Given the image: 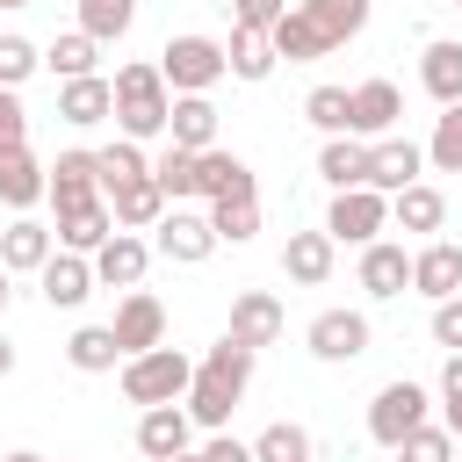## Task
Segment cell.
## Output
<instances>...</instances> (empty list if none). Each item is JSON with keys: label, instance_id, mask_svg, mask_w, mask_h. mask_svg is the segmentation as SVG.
<instances>
[{"label": "cell", "instance_id": "35", "mask_svg": "<svg viewBox=\"0 0 462 462\" xmlns=\"http://www.w3.org/2000/svg\"><path fill=\"white\" fill-rule=\"evenodd\" d=\"M209 224H217L224 245H245V238L260 231V195H224V202H209Z\"/></svg>", "mask_w": 462, "mask_h": 462}, {"label": "cell", "instance_id": "27", "mask_svg": "<svg viewBox=\"0 0 462 462\" xmlns=\"http://www.w3.org/2000/svg\"><path fill=\"white\" fill-rule=\"evenodd\" d=\"M224 58H231V79H253V87H260V79L282 65L274 36H267V29H238V22H231V43H224Z\"/></svg>", "mask_w": 462, "mask_h": 462}, {"label": "cell", "instance_id": "52", "mask_svg": "<svg viewBox=\"0 0 462 462\" xmlns=\"http://www.w3.org/2000/svg\"><path fill=\"white\" fill-rule=\"evenodd\" d=\"M0 462H43V455H36V448H14V455H0Z\"/></svg>", "mask_w": 462, "mask_h": 462}, {"label": "cell", "instance_id": "10", "mask_svg": "<svg viewBox=\"0 0 462 462\" xmlns=\"http://www.w3.org/2000/svg\"><path fill=\"white\" fill-rule=\"evenodd\" d=\"M303 339H310L318 361H361L368 354V318L361 310H318Z\"/></svg>", "mask_w": 462, "mask_h": 462}, {"label": "cell", "instance_id": "24", "mask_svg": "<svg viewBox=\"0 0 462 462\" xmlns=\"http://www.w3.org/2000/svg\"><path fill=\"white\" fill-rule=\"evenodd\" d=\"M108 209H116V224H123V231H152V224L166 217V188H159L152 173H137V180L108 188Z\"/></svg>", "mask_w": 462, "mask_h": 462}, {"label": "cell", "instance_id": "6", "mask_svg": "<svg viewBox=\"0 0 462 462\" xmlns=\"http://www.w3.org/2000/svg\"><path fill=\"white\" fill-rule=\"evenodd\" d=\"M152 231H159V253H166V260H180V267H202V260L224 245V238H217V224H209L202 209H180V202H173Z\"/></svg>", "mask_w": 462, "mask_h": 462}, {"label": "cell", "instance_id": "38", "mask_svg": "<svg viewBox=\"0 0 462 462\" xmlns=\"http://www.w3.org/2000/svg\"><path fill=\"white\" fill-rule=\"evenodd\" d=\"M94 159H101V195L123 188V180H137V173H152V159L137 152V137H116V144H101Z\"/></svg>", "mask_w": 462, "mask_h": 462}, {"label": "cell", "instance_id": "39", "mask_svg": "<svg viewBox=\"0 0 462 462\" xmlns=\"http://www.w3.org/2000/svg\"><path fill=\"white\" fill-rule=\"evenodd\" d=\"M253 462H310V433L289 426V419H274V426L253 440Z\"/></svg>", "mask_w": 462, "mask_h": 462}, {"label": "cell", "instance_id": "55", "mask_svg": "<svg viewBox=\"0 0 462 462\" xmlns=\"http://www.w3.org/2000/svg\"><path fill=\"white\" fill-rule=\"evenodd\" d=\"M440 7H455V0H440Z\"/></svg>", "mask_w": 462, "mask_h": 462}, {"label": "cell", "instance_id": "15", "mask_svg": "<svg viewBox=\"0 0 462 462\" xmlns=\"http://www.w3.org/2000/svg\"><path fill=\"white\" fill-rule=\"evenodd\" d=\"M332 231H289V245H282V274L296 282V289H318V282H332Z\"/></svg>", "mask_w": 462, "mask_h": 462}, {"label": "cell", "instance_id": "20", "mask_svg": "<svg viewBox=\"0 0 462 462\" xmlns=\"http://www.w3.org/2000/svg\"><path fill=\"white\" fill-rule=\"evenodd\" d=\"M397 116H404V94L390 87V79H361L354 87V137H390L397 130Z\"/></svg>", "mask_w": 462, "mask_h": 462}, {"label": "cell", "instance_id": "31", "mask_svg": "<svg viewBox=\"0 0 462 462\" xmlns=\"http://www.w3.org/2000/svg\"><path fill=\"white\" fill-rule=\"evenodd\" d=\"M419 79H426V94L440 101V108H455L462 101V43H426V58H419Z\"/></svg>", "mask_w": 462, "mask_h": 462}, {"label": "cell", "instance_id": "40", "mask_svg": "<svg viewBox=\"0 0 462 462\" xmlns=\"http://www.w3.org/2000/svg\"><path fill=\"white\" fill-rule=\"evenodd\" d=\"M152 180L166 188V202H188V195H195V152H180V144H166V152L152 159Z\"/></svg>", "mask_w": 462, "mask_h": 462}, {"label": "cell", "instance_id": "51", "mask_svg": "<svg viewBox=\"0 0 462 462\" xmlns=\"http://www.w3.org/2000/svg\"><path fill=\"white\" fill-rule=\"evenodd\" d=\"M7 296H14V274H7V267H0V310H7Z\"/></svg>", "mask_w": 462, "mask_h": 462}, {"label": "cell", "instance_id": "48", "mask_svg": "<svg viewBox=\"0 0 462 462\" xmlns=\"http://www.w3.org/2000/svg\"><path fill=\"white\" fill-rule=\"evenodd\" d=\"M440 397H462V354H448V368H440Z\"/></svg>", "mask_w": 462, "mask_h": 462}, {"label": "cell", "instance_id": "19", "mask_svg": "<svg viewBox=\"0 0 462 462\" xmlns=\"http://www.w3.org/2000/svg\"><path fill=\"white\" fill-rule=\"evenodd\" d=\"M58 116H65V123H79V130L108 123V116H116V79H101V72L65 79V87H58Z\"/></svg>", "mask_w": 462, "mask_h": 462}, {"label": "cell", "instance_id": "32", "mask_svg": "<svg viewBox=\"0 0 462 462\" xmlns=\"http://www.w3.org/2000/svg\"><path fill=\"white\" fill-rule=\"evenodd\" d=\"M267 36H274V51H282L289 65H310V58H332V43L318 36V22H310L303 7H289V14H282V22L267 29Z\"/></svg>", "mask_w": 462, "mask_h": 462}, {"label": "cell", "instance_id": "53", "mask_svg": "<svg viewBox=\"0 0 462 462\" xmlns=\"http://www.w3.org/2000/svg\"><path fill=\"white\" fill-rule=\"evenodd\" d=\"M173 462H202V455H173Z\"/></svg>", "mask_w": 462, "mask_h": 462}, {"label": "cell", "instance_id": "23", "mask_svg": "<svg viewBox=\"0 0 462 462\" xmlns=\"http://www.w3.org/2000/svg\"><path fill=\"white\" fill-rule=\"evenodd\" d=\"M231 339H238V346H253V354H260V346H274V339H282V303H274L267 289H245V296L231 303Z\"/></svg>", "mask_w": 462, "mask_h": 462}, {"label": "cell", "instance_id": "5", "mask_svg": "<svg viewBox=\"0 0 462 462\" xmlns=\"http://www.w3.org/2000/svg\"><path fill=\"white\" fill-rule=\"evenodd\" d=\"M390 224V195L383 188H332V209H325V231L346 238V245H375Z\"/></svg>", "mask_w": 462, "mask_h": 462}, {"label": "cell", "instance_id": "56", "mask_svg": "<svg viewBox=\"0 0 462 462\" xmlns=\"http://www.w3.org/2000/svg\"><path fill=\"white\" fill-rule=\"evenodd\" d=\"M455 7H462V0H455Z\"/></svg>", "mask_w": 462, "mask_h": 462}, {"label": "cell", "instance_id": "16", "mask_svg": "<svg viewBox=\"0 0 462 462\" xmlns=\"http://www.w3.org/2000/svg\"><path fill=\"white\" fill-rule=\"evenodd\" d=\"M361 289H368L375 303L404 296V289H411V253H404V245H390V238L361 245Z\"/></svg>", "mask_w": 462, "mask_h": 462}, {"label": "cell", "instance_id": "37", "mask_svg": "<svg viewBox=\"0 0 462 462\" xmlns=\"http://www.w3.org/2000/svg\"><path fill=\"white\" fill-rule=\"evenodd\" d=\"M303 116H310L325 137H339V130L354 123V87H310V94H303Z\"/></svg>", "mask_w": 462, "mask_h": 462}, {"label": "cell", "instance_id": "28", "mask_svg": "<svg viewBox=\"0 0 462 462\" xmlns=\"http://www.w3.org/2000/svg\"><path fill=\"white\" fill-rule=\"evenodd\" d=\"M318 173H325L332 188H368V137H354V130L325 137V152H318Z\"/></svg>", "mask_w": 462, "mask_h": 462}, {"label": "cell", "instance_id": "36", "mask_svg": "<svg viewBox=\"0 0 462 462\" xmlns=\"http://www.w3.org/2000/svg\"><path fill=\"white\" fill-rule=\"evenodd\" d=\"M130 22H137V0H79V29H87L94 43L130 36Z\"/></svg>", "mask_w": 462, "mask_h": 462}, {"label": "cell", "instance_id": "30", "mask_svg": "<svg viewBox=\"0 0 462 462\" xmlns=\"http://www.w3.org/2000/svg\"><path fill=\"white\" fill-rule=\"evenodd\" d=\"M65 361H72L79 375H108V368L123 361V339H116V325H79V332L65 339Z\"/></svg>", "mask_w": 462, "mask_h": 462}, {"label": "cell", "instance_id": "26", "mask_svg": "<svg viewBox=\"0 0 462 462\" xmlns=\"http://www.w3.org/2000/svg\"><path fill=\"white\" fill-rule=\"evenodd\" d=\"M166 137H173L180 152H209V144H217V108H209V94H173Z\"/></svg>", "mask_w": 462, "mask_h": 462}, {"label": "cell", "instance_id": "46", "mask_svg": "<svg viewBox=\"0 0 462 462\" xmlns=\"http://www.w3.org/2000/svg\"><path fill=\"white\" fill-rule=\"evenodd\" d=\"M433 339H440L448 354H462V296H448V303H433Z\"/></svg>", "mask_w": 462, "mask_h": 462}, {"label": "cell", "instance_id": "13", "mask_svg": "<svg viewBox=\"0 0 462 462\" xmlns=\"http://www.w3.org/2000/svg\"><path fill=\"white\" fill-rule=\"evenodd\" d=\"M419 166H426V152H419L411 137H375V144H368V188H383V195L411 188Z\"/></svg>", "mask_w": 462, "mask_h": 462}, {"label": "cell", "instance_id": "7", "mask_svg": "<svg viewBox=\"0 0 462 462\" xmlns=\"http://www.w3.org/2000/svg\"><path fill=\"white\" fill-rule=\"evenodd\" d=\"M411 426H426V390H419V383H383L375 404H368V433L397 455V440H404Z\"/></svg>", "mask_w": 462, "mask_h": 462}, {"label": "cell", "instance_id": "50", "mask_svg": "<svg viewBox=\"0 0 462 462\" xmlns=\"http://www.w3.org/2000/svg\"><path fill=\"white\" fill-rule=\"evenodd\" d=\"M0 375H14V346L7 339H0Z\"/></svg>", "mask_w": 462, "mask_h": 462}, {"label": "cell", "instance_id": "8", "mask_svg": "<svg viewBox=\"0 0 462 462\" xmlns=\"http://www.w3.org/2000/svg\"><path fill=\"white\" fill-rule=\"evenodd\" d=\"M36 282H43V303H51V310H79V303L101 289V282H94V253H51Z\"/></svg>", "mask_w": 462, "mask_h": 462}, {"label": "cell", "instance_id": "25", "mask_svg": "<svg viewBox=\"0 0 462 462\" xmlns=\"http://www.w3.org/2000/svg\"><path fill=\"white\" fill-rule=\"evenodd\" d=\"M188 411L180 404H152L144 419H137V448L152 455V462H173V455H188Z\"/></svg>", "mask_w": 462, "mask_h": 462}, {"label": "cell", "instance_id": "34", "mask_svg": "<svg viewBox=\"0 0 462 462\" xmlns=\"http://www.w3.org/2000/svg\"><path fill=\"white\" fill-rule=\"evenodd\" d=\"M43 65H51L58 79H87V72L101 65V43H94L87 29H72V36H58V43L43 51Z\"/></svg>", "mask_w": 462, "mask_h": 462}, {"label": "cell", "instance_id": "41", "mask_svg": "<svg viewBox=\"0 0 462 462\" xmlns=\"http://www.w3.org/2000/svg\"><path fill=\"white\" fill-rule=\"evenodd\" d=\"M397 462H455V433L448 426H411L397 440Z\"/></svg>", "mask_w": 462, "mask_h": 462}, {"label": "cell", "instance_id": "43", "mask_svg": "<svg viewBox=\"0 0 462 462\" xmlns=\"http://www.w3.org/2000/svg\"><path fill=\"white\" fill-rule=\"evenodd\" d=\"M36 65H43V51L29 36H0V87H22Z\"/></svg>", "mask_w": 462, "mask_h": 462}, {"label": "cell", "instance_id": "42", "mask_svg": "<svg viewBox=\"0 0 462 462\" xmlns=\"http://www.w3.org/2000/svg\"><path fill=\"white\" fill-rule=\"evenodd\" d=\"M426 166H440V173H462V101L433 123V144H426Z\"/></svg>", "mask_w": 462, "mask_h": 462}, {"label": "cell", "instance_id": "54", "mask_svg": "<svg viewBox=\"0 0 462 462\" xmlns=\"http://www.w3.org/2000/svg\"><path fill=\"white\" fill-rule=\"evenodd\" d=\"M0 7H29V0H0Z\"/></svg>", "mask_w": 462, "mask_h": 462}, {"label": "cell", "instance_id": "47", "mask_svg": "<svg viewBox=\"0 0 462 462\" xmlns=\"http://www.w3.org/2000/svg\"><path fill=\"white\" fill-rule=\"evenodd\" d=\"M202 462H253V440H231V433H217V440L202 448Z\"/></svg>", "mask_w": 462, "mask_h": 462}, {"label": "cell", "instance_id": "14", "mask_svg": "<svg viewBox=\"0 0 462 462\" xmlns=\"http://www.w3.org/2000/svg\"><path fill=\"white\" fill-rule=\"evenodd\" d=\"M195 195L224 202V195H260V188H253V166H245L238 152L209 144V152H195Z\"/></svg>", "mask_w": 462, "mask_h": 462}, {"label": "cell", "instance_id": "11", "mask_svg": "<svg viewBox=\"0 0 462 462\" xmlns=\"http://www.w3.org/2000/svg\"><path fill=\"white\" fill-rule=\"evenodd\" d=\"M51 231H58V245H65V253H101V245H108L123 224H116V209H108V195H101V202L58 209V224H51Z\"/></svg>", "mask_w": 462, "mask_h": 462}, {"label": "cell", "instance_id": "29", "mask_svg": "<svg viewBox=\"0 0 462 462\" xmlns=\"http://www.w3.org/2000/svg\"><path fill=\"white\" fill-rule=\"evenodd\" d=\"M390 224H404V231H440V224H448V195H440L433 180H411V188L390 195Z\"/></svg>", "mask_w": 462, "mask_h": 462}, {"label": "cell", "instance_id": "2", "mask_svg": "<svg viewBox=\"0 0 462 462\" xmlns=\"http://www.w3.org/2000/svg\"><path fill=\"white\" fill-rule=\"evenodd\" d=\"M166 116H173V94H166V72L159 65H123L116 72V123H123V137H159L166 130Z\"/></svg>", "mask_w": 462, "mask_h": 462}, {"label": "cell", "instance_id": "4", "mask_svg": "<svg viewBox=\"0 0 462 462\" xmlns=\"http://www.w3.org/2000/svg\"><path fill=\"white\" fill-rule=\"evenodd\" d=\"M159 72H166V87H173V94H209V87L231 72V58H224V43H217V36H166Z\"/></svg>", "mask_w": 462, "mask_h": 462}, {"label": "cell", "instance_id": "33", "mask_svg": "<svg viewBox=\"0 0 462 462\" xmlns=\"http://www.w3.org/2000/svg\"><path fill=\"white\" fill-rule=\"evenodd\" d=\"M303 14L318 22V36H325L332 51H339L346 36H361V29H368V0H303Z\"/></svg>", "mask_w": 462, "mask_h": 462}, {"label": "cell", "instance_id": "17", "mask_svg": "<svg viewBox=\"0 0 462 462\" xmlns=\"http://www.w3.org/2000/svg\"><path fill=\"white\" fill-rule=\"evenodd\" d=\"M411 289H419V296H433V303L462 296V245L433 238L426 253H411Z\"/></svg>", "mask_w": 462, "mask_h": 462}, {"label": "cell", "instance_id": "44", "mask_svg": "<svg viewBox=\"0 0 462 462\" xmlns=\"http://www.w3.org/2000/svg\"><path fill=\"white\" fill-rule=\"evenodd\" d=\"M289 14V0H231V22L238 29H274Z\"/></svg>", "mask_w": 462, "mask_h": 462}, {"label": "cell", "instance_id": "22", "mask_svg": "<svg viewBox=\"0 0 462 462\" xmlns=\"http://www.w3.org/2000/svg\"><path fill=\"white\" fill-rule=\"evenodd\" d=\"M144 267H152V245H144V238H130V231H116V238L94 253V282H101V289H137V282H144Z\"/></svg>", "mask_w": 462, "mask_h": 462}, {"label": "cell", "instance_id": "3", "mask_svg": "<svg viewBox=\"0 0 462 462\" xmlns=\"http://www.w3.org/2000/svg\"><path fill=\"white\" fill-rule=\"evenodd\" d=\"M188 383H195V361L180 354V346H152V354H130L123 361V397L130 404H180L188 397Z\"/></svg>", "mask_w": 462, "mask_h": 462}, {"label": "cell", "instance_id": "12", "mask_svg": "<svg viewBox=\"0 0 462 462\" xmlns=\"http://www.w3.org/2000/svg\"><path fill=\"white\" fill-rule=\"evenodd\" d=\"M51 253H58V231L36 224V217H14V224L0 231V267H7V274H43Z\"/></svg>", "mask_w": 462, "mask_h": 462}, {"label": "cell", "instance_id": "49", "mask_svg": "<svg viewBox=\"0 0 462 462\" xmlns=\"http://www.w3.org/2000/svg\"><path fill=\"white\" fill-rule=\"evenodd\" d=\"M440 426H448V433L462 440V397H448V419H440Z\"/></svg>", "mask_w": 462, "mask_h": 462}, {"label": "cell", "instance_id": "21", "mask_svg": "<svg viewBox=\"0 0 462 462\" xmlns=\"http://www.w3.org/2000/svg\"><path fill=\"white\" fill-rule=\"evenodd\" d=\"M51 202H58V209L101 202V159H94V152H58V166H51Z\"/></svg>", "mask_w": 462, "mask_h": 462}, {"label": "cell", "instance_id": "18", "mask_svg": "<svg viewBox=\"0 0 462 462\" xmlns=\"http://www.w3.org/2000/svg\"><path fill=\"white\" fill-rule=\"evenodd\" d=\"M51 195V166L29 159V144H0V202L7 209H29Z\"/></svg>", "mask_w": 462, "mask_h": 462}, {"label": "cell", "instance_id": "45", "mask_svg": "<svg viewBox=\"0 0 462 462\" xmlns=\"http://www.w3.org/2000/svg\"><path fill=\"white\" fill-rule=\"evenodd\" d=\"M0 144H29V108L14 87H0Z\"/></svg>", "mask_w": 462, "mask_h": 462}, {"label": "cell", "instance_id": "1", "mask_svg": "<svg viewBox=\"0 0 462 462\" xmlns=\"http://www.w3.org/2000/svg\"><path fill=\"white\" fill-rule=\"evenodd\" d=\"M245 383H253V346H238V339L224 332V339L195 361V383H188V419H195V426H209V433H224V419L238 411Z\"/></svg>", "mask_w": 462, "mask_h": 462}, {"label": "cell", "instance_id": "9", "mask_svg": "<svg viewBox=\"0 0 462 462\" xmlns=\"http://www.w3.org/2000/svg\"><path fill=\"white\" fill-rule=\"evenodd\" d=\"M116 339H123V361H130V354L166 346V303H159V296H144V289H130V296L116 303Z\"/></svg>", "mask_w": 462, "mask_h": 462}]
</instances>
